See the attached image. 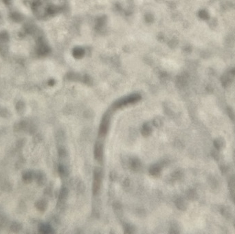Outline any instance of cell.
I'll return each instance as SVG.
<instances>
[{
    "label": "cell",
    "instance_id": "6da1fadb",
    "mask_svg": "<svg viewBox=\"0 0 235 234\" xmlns=\"http://www.w3.org/2000/svg\"><path fill=\"white\" fill-rule=\"evenodd\" d=\"M109 116L108 114H106L102 118V122L100 124V135L101 136H104L106 134L107 129H108L109 127Z\"/></svg>",
    "mask_w": 235,
    "mask_h": 234
},
{
    "label": "cell",
    "instance_id": "7a4b0ae2",
    "mask_svg": "<svg viewBox=\"0 0 235 234\" xmlns=\"http://www.w3.org/2000/svg\"><path fill=\"white\" fill-rule=\"evenodd\" d=\"M100 183H101V176H100V171H95L94 174V186H93V191L94 194H97L99 191L100 188Z\"/></svg>",
    "mask_w": 235,
    "mask_h": 234
},
{
    "label": "cell",
    "instance_id": "3957f363",
    "mask_svg": "<svg viewBox=\"0 0 235 234\" xmlns=\"http://www.w3.org/2000/svg\"><path fill=\"white\" fill-rule=\"evenodd\" d=\"M138 100V98L134 96V97H130L129 98L125 99L124 100H122L121 102H119L118 103L117 105H116V107H121L122 106H125L127 104L129 103H133V102L137 101Z\"/></svg>",
    "mask_w": 235,
    "mask_h": 234
},
{
    "label": "cell",
    "instance_id": "277c9868",
    "mask_svg": "<svg viewBox=\"0 0 235 234\" xmlns=\"http://www.w3.org/2000/svg\"><path fill=\"white\" fill-rule=\"evenodd\" d=\"M27 127H28V124H27V122L25 121H21L15 124L14 131H16V132H19V131L25 130Z\"/></svg>",
    "mask_w": 235,
    "mask_h": 234
},
{
    "label": "cell",
    "instance_id": "5b68a950",
    "mask_svg": "<svg viewBox=\"0 0 235 234\" xmlns=\"http://www.w3.org/2000/svg\"><path fill=\"white\" fill-rule=\"evenodd\" d=\"M102 145L100 144H96L95 146V150H94V155L96 159L100 160L102 157Z\"/></svg>",
    "mask_w": 235,
    "mask_h": 234
},
{
    "label": "cell",
    "instance_id": "8992f818",
    "mask_svg": "<svg viewBox=\"0 0 235 234\" xmlns=\"http://www.w3.org/2000/svg\"><path fill=\"white\" fill-rule=\"evenodd\" d=\"M35 207L37 210H39L40 211H44L46 209L47 203L43 200H38V201L35 203Z\"/></svg>",
    "mask_w": 235,
    "mask_h": 234
},
{
    "label": "cell",
    "instance_id": "52a82bcc",
    "mask_svg": "<svg viewBox=\"0 0 235 234\" xmlns=\"http://www.w3.org/2000/svg\"><path fill=\"white\" fill-rule=\"evenodd\" d=\"M22 179L26 183H30L33 179V174L31 172H26L22 176Z\"/></svg>",
    "mask_w": 235,
    "mask_h": 234
},
{
    "label": "cell",
    "instance_id": "ba28073f",
    "mask_svg": "<svg viewBox=\"0 0 235 234\" xmlns=\"http://www.w3.org/2000/svg\"><path fill=\"white\" fill-rule=\"evenodd\" d=\"M25 108H26L25 104H24V102L22 101L18 102L16 104V106H15V109H16L17 113H19V114H23L24 111H25Z\"/></svg>",
    "mask_w": 235,
    "mask_h": 234
},
{
    "label": "cell",
    "instance_id": "9c48e42d",
    "mask_svg": "<svg viewBox=\"0 0 235 234\" xmlns=\"http://www.w3.org/2000/svg\"><path fill=\"white\" fill-rule=\"evenodd\" d=\"M22 225L19 222H14L10 225V230L14 233H18L21 230Z\"/></svg>",
    "mask_w": 235,
    "mask_h": 234
},
{
    "label": "cell",
    "instance_id": "30bf717a",
    "mask_svg": "<svg viewBox=\"0 0 235 234\" xmlns=\"http://www.w3.org/2000/svg\"><path fill=\"white\" fill-rule=\"evenodd\" d=\"M39 231L42 233H50L52 232V229L49 224H43L40 227Z\"/></svg>",
    "mask_w": 235,
    "mask_h": 234
},
{
    "label": "cell",
    "instance_id": "8fae6325",
    "mask_svg": "<svg viewBox=\"0 0 235 234\" xmlns=\"http://www.w3.org/2000/svg\"><path fill=\"white\" fill-rule=\"evenodd\" d=\"M9 112L6 109H2L1 111H0V116L4 117V118H6L9 116Z\"/></svg>",
    "mask_w": 235,
    "mask_h": 234
},
{
    "label": "cell",
    "instance_id": "7c38bea8",
    "mask_svg": "<svg viewBox=\"0 0 235 234\" xmlns=\"http://www.w3.org/2000/svg\"><path fill=\"white\" fill-rule=\"evenodd\" d=\"M159 172H160V169L157 166L152 167L151 170H150V173L153 175H157L158 174H159Z\"/></svg>",
    "mask_w": 235,
    "mask_h": 234
},
{
    "label": "cell",
    "instance_id": "4fadbf2b",
    "mask_svg": "<svg viewBox=\"0 0 235 234\" xmlns=\"http://www.w3.org/2000/svg\"><path fill=\"white\" fill-rule=\"evenodd\" d=\"M150 132H151V131H150L149 127L147 125L144 126V128L142 129V134L144 135H147L149 134Z\"/></svg>",
    "mask_w": 235,
    "mask_h": 234
},
{
    "label": "cell",
    "instance_id": "5bb4252c",
    "mask_svg": "<svg viewBox=\"0 0 235 234\" xmlns=\"http://www.w3.org/2000/svg\"><path fill=\"white\" fill-rule=\"evenodd\" d=\"M24 144H25V142H24V139L18 140V142H17V148H21V147H23Z\"/></svg>",
    "mask_w": 235,
    "mask_h": 234
}]
</instances>
